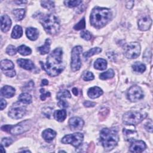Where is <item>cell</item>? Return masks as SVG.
Listing matches in <instances>:
<instances>
[{"instance_id":"6da1fadb","label":"cell","mask_w":153,"mask_h":153,"mask_svg":"<svg viewBox=\"0 0 153 153\" xmlns=\"http://www.w3.org/2000/svg\"><path fill=\"white\" fill-rule=\"evenodd\" d=\"M63 50L61 48H56L47 57L46 63L40 62L42 69L50 76L59 75L64 69L62 61Z\"/></svg>"},{"instance_id":"7a4b0ae2","label":"cell","mask_w":153,"mask_h":153,"mask_svg":"<svg viewBox=\"0 0 153 153\" xmlns=\"http://www.w3.org/2000/svg\"><path fill=\"white\" fill-rule=\"evenodd\" d=\"M112 13L106 8L96 7L92 10L90 15V23L96 28L105 26L111 19Z\"/></svg>"},{"instance_id":"3957f363","label":"cell","mask_w":153,"mask_h":153,"mask_svg":"<svg viewBox=\"0 0 153 153\" xmlns=\"http://www.w3.org/2000/svg\"><path fill=\"white\" fill-rule=\"evenodd\" d=\"M119 140L118 130L116 128H104L100 133V142L105 150L108 151L114 149Z\"/></svg>"},{"instance_id":"277c9868","label":"cell","mask_w":153,"mask_h":153,"mask_svg":"<svg viewBox=\"0 0 153 153\" xmlns=\"http://www.w3.org/2000/svg\"><path fill=\"white\" fill-rule=\"evenodd\" d=\"M39 22L46 32L50 35L56 34L60 29V22L58 18L53 14L43 15Z\"/></svg>"},{"instance_id":"5b68a950","label":"cell","mask_w":153,"mask_h":153,"mask_svg":"<svg viewBox=\"0 0 153 153\" xmlns=\"http://www.w3.org/2000/svg\"><path fill=\"white\" fill-rule=\"evenodd\" d=\"M146 116V113L138 111H128L123 115V121L126 125L134 126L142 122Z\"/></svg>"},{"instance_id":"8992f818","label":"cell","mask_w":153,"mask_h":153,"mask_svg":"<svg viewBox=\"0 0 153 153\" xmlns=\"http://www.w3.org/2000/svg\"><path fill=\"white\" fill-rule=\"evenodd\" d=\"M29 121H25L21 122L14 126L5 125L1 127V129L3 131H7L14 135H18L23 133L27 131L30 128Z\"/></svg>"},{"instance_id":"52a82bcc","label":"cell","mask_w":153,"mask_h":153,"mask_svg":"<svg viewBox=\"0 0 153 153\" xmlns=\"http://www.w3.org/2000/svg\"><path fill=\"white\" fill-rule=\"evenodd\" d=\"M82 51V47L78 45L74 47L71 52V67L72 71H78L81 67V61L80 59V54Z\"/></svg>"},{"instance_id":"ba28073f","label":"cell","mask_w":153,"mask_h":153,"mask_svg":"<svg viewBox=\"0 0 153 153\" xmlns=\"http://www.w3.org/2000/svg\"><path fill=\"white\" fill-rule=\"evenodd\" d=\"M140 53V45L137 42H131L127 44L124 48V54L128 59H135Z\"/></svg>"},{"instance_id":"9c48e42d","label":"cell","mask_w":153,"mask_h":153,"mask_svg":"<svg viewBox=\"0 0 153 153\" xmlns=\"http://www.w3.org/2000/svg\"><path fill=\"white\" fill-rule=\"evenodd\" d=\"M84 136L82 133H75L65 136L62 139V142L65 144H71L76 148L81 145Z\"/></svg>"},{"instance_id":"30bf717a","label":"cell","mask_w":153,"mask_h":153,"mask_svg":"<svg viewBox=\"0 0 153 153\" xmlns=\"http://www.w3.org/2000/svg\"><path fill=\"white\" fill-rule=\"evenodd\" d=\"M26 112V108L21 104L18 103H15L10 109L8 112V116L13 119L22 118L25 115Z\"/></svg>"},{"instance_id":"8fae6325","label":"cell","mask_w":153,"mask_h":153,"mask_svg":"<svg viewBox=\"0 0 153 153\" xmlns=\"http://www.w3.org/2000/svg\"><path fill=\"white\" fill-rule=\"evenodd\" d=\"M144 96L142 88L137 85L131 86L127 91V98L132 102H136L142 99Z\"/></svg>"},{"instance_id":"7c38bea8","label":"cell","mask_w":153,"mask_h":153,"mask_svg":"<svg viewBox=\"0 0 153 153\" xmlns=\"http://www.w3.org/2000/svg\"><path fill=\"white\" fill-rule=\"evenodd\" d=\"M14 65L12 61L10 60H2L1 62V69L3 73L7 76L13 77L16 73L14 69Z\"/></svg>"},{"instance_id":"4fadbf2b","label":"cell","mask_w":153,"mask_h":153,"mask_svg":"<svg viewBox=\"0 0 153 153\" xmlns=\"http://www.w3.org/2000/svg\"><path fill=\"white\" fill-rule=\"evenodd\" d=\"M84 124L83 120L78 117H74L70 118L69 121V127L72 131L80 130L82 128Z\"/></svg>"},{"instance_id":"5bb4252c","label":"cell","mask_w":153,"mask_h":153,"mask_svg":"<svg viewBox=\"0 0 153 153\" xmlns=\"http://www.w3.org/2000/svg\"><path fill=\"white\" fill-rule=\"evenodd\" d=\"M152 25V20L149 16H145L138 20V27L140 30L145 31L150 29Z\"/></svg>"},{"instance_id":"9a60e30c","label":"cell","mask_w":153,"mask_h":153,"mask_svg":"<svg viewBox=\"0 0 153 153\" xmlns=\"http://www.w3.org/2000/svg\"><path fill=\"white\" fill-rule=\"evenodd\" d=\"M146 144L143 141L134 140L132 142L129 148V151L131 152H142L146 149Z\"/></svg>"},{"instance_id":"2e32d148","label":"cell","mask_w":153,"mask_h":153,"mask_svg":"<svg viewBox=\"0 0 153 153\" xmlns=\"http://www.w3.org/2000/svg\"><path fill=\"white\" fill-rule=\"evenodd\" d=\"M1 27L3 32H7L10 30L11 26V20L10 17L4 14L1 17Z\"/></svg>"},{"instance_id":"e0dca14e","label":"cell","mask_w":153,"mask_h":153,"mask_svg":"<svg viewBox=\"0 0 153 153\" xmlns=\"http://www.w3.org/2000/svg\"><path fill=\"white\" fill-rule=\"evenodd\" d=\"M123 133L126 139L129 142H133L137 137V133L135 130H131L127 128H123Z\"/></svg>"},{"instance_id":"ac0fdd59","label":"cell","mask_w":153,"mask_h":153,"mask_svg":"<svg viewBox=\"0 0 153 153\" xmlns=\"http://www.w3.org/2000/svg\"><path fill=\"white\" fill-rule=\"evenodd\" d=\"M17 62L20 67L26 70H32L35 67L33 63L29 59H19L17 60Z\"/></svg>"},{"instance_id":"d6986e66","label":"cell","mask_w":153,"mask_h":153,"mask_svg":"<svg viewBox=\"0 0 153 153\" xmlns=\"http://www.w3.org/2000/svg\"><path fill=\"white\" fill-rule=\"evenodd\" d=\"M15 88L11 86L5 85L1 89V94L6 98H11L15 94Z\"/></svg>"},{"instance_id":"ffe728a7","label":"cell","mask_w":153,"mask_h":153,"mask_svg":"<svg viewBox=\"0 0 153 153\" xmlns=\"http://www.w3.org/2000/svg\"><path fill=\"white\" fill-rule=\"evenodd\" d=\"M103 90L99 87L94 86L88 89L87 95L91 99H96L102 95Z\"/></svg>"},{"instance_id":"44dd1931","label":"cell","mask_w":153,"mask_h":153,"mask_svg":"<svg viewBox=\"0 0 153 153\" xmlns=\"http://www.w3.org/2000/svg\"><path fill=\"white\" fill-rule=\"evenodd\" d=\"M42 136L47 142H50L56 136V132L51 128H48L43 131Z\"/></svg>"},{"instance_id":"7402d4cb","label":"cell","mask_w":153,"mask_h":153,"mask_svg":"<svg viewBox=\"0 0 153 153\" xmlns=\"http://www.w3.org/2000/svg\"><path fill=\"white\" fill-rule=\"evenodd\" d=\"M26 34L27 37L32 40L35 41L37 39L38 36H39V32L37 29L34 27H28L26 29Z\"/></svg>"},{"instance_id":"603a6c76","label":"cell","mask_w":153,"mask_h":153,"mask_svg":"<svg viewBox=\"0 0 153 153\" xmlns=\"http://www.w3.org/2000/svg\"><path fill=\"white\" fill-rule=\"evenodd\" d=\"M50 44H51L50 39L49 38L46 39L44 44L38 48V50L39 52V53L42 55H44L48 53L50 49Z\"/></svg>"},{"instance_id":"cb8c5ba5","label":"cell","mask_w":153,"mask_h":153,"mask_svg":"<svg viewBox=\"0 0 153 153\" xmlns=\"http://www.w3.org/2000/svg\"><path fill=\"white\" fill-rule=\"evenodd\" d=\"M54 117L57 121L62 122L66 117V111L65 109L57 110L54 113Z\"/></svg>"},{"instance_id":"d4e9b609","label":"cell","mask_w":153,"mask_h":153,"mask_svg":"<svg viewBox=\"0 0 153 153\" xmlns=\"http://www.w3.org/2000/svg\"><path fill=\"white\" fill-rule=\"evenodd\" d=\"M94 67L98 70H105L107 67V62L103 59H97L94 63Z\"/></svg>"},{"instance_id":"484cf974","label":"cell","mask_w":153,"mask_h":153,"mask_svg":"<svg viewBox=\"0 0 153 153\" xmlns=\"http://www.w3.org/2000/svg\"><path fill=\"white\" fill-rule=\"evenodd\" d=\"M13 14L16 21H20L22 20L25 16V10L23 8L14 10L13 11Z\"/></svg>"},{"instance_id":"4316f807","label":"cell","mask_w":153,"mask_h":153,"mask_svg":"<svg viewBox=\"0 0 153 153\" xmlns=\"http://www.w3.org/2000/svg\"><path fill=\"white\" fill-rule=\"evenodd\" d=\"M19 100L25 104H30L32 102V97L27 93H23L18 97Z\"/></svg>"},{"instance_id":"83f0119b","label":"cell","mask_w":153,"mask_h":153,"mask_svg":"<svg viewBox=\"0 0 153 153\" xmlns=\"http://www.w3.org/2000/svg\"><path fill=\"white\" fill-rule=\"evenodd\" d=\"M23 34V30L21 26L19 25H16L14 27L12 33H11V37L14 39H18L22 36Z\"/></svg>"},{"instance_id":"f1b7e54d","label":"cell","mask_w":153,"mask_h":153,"mask_svg":"<svg viewBox=\"0 0 153 153\" xmlns=\"http://www.w3.org/2000/svg\"><path fill=\"white\" fill-rule=\"evenodd\" d=\"M102 51V49L99 47H94L93 48H91L90 50H89L88 51H87V52H85L83 54V57L85 59H88L90 57L99 54V53H100Z\"/></svg>"},{"instance_id":"f546056e","label":"cell","mask_w":153,"mask_h":153,"mask_svg":"<svg viewBox=\"0 0 153 153\" xmlns=\"http://www.w3.org/2000/svg\"><path fill=\"white\" fill-rule=\"evenodd\" d=\"M132 69L136 72L143 73L146 70V66L143 63L139 62H136L133 64Z\"/></svg>"},{"instance_id":"4dcf8cb0","label":"cell","mask_w":153,"mask_h":153,"mask_svg":"<svg viewBox=\"0 0 153 153\" xmlns=\"http://www.w3.org/2000/svg\"><path fill=\"white\" fill-rule=\"evenodd\" d=\"M114 75H115V73H114V71H113V69H109L108 71H106V72L101 73L99 75V78H100V79H101L102 80H105V79H108L113 78Z\"/></svg>"},{"instance_id":"1f68e13d","label":"cell","mask_w":153,"mask_h":153,"mask_svg":"<svg viewBox=\"0 0 153 153\" xmlns=\"http://www.w3.org/2000/svg\"><path fill=\"white\" fill-rule=\"evenodd\" d=\"M17 51L22 56H28L32 53L31 49L25 45H22L19 46L17 48Z\"/></svg>"},{"instance_id":"d6a6232c","label":"cell","mask_w":153,"mask_h":153,"mask_svg":"<svg viewBox=\"0 0 153 153\" xmlns=\"http://www.w3.org/2000/svg\"><path fill=\"white\" fill-rule=\"evenodd\" d=\"M71 95L68 90H63L59 91L57 94V98L59 100H63L65 98H71Z\"/></svg>"},{"instance_id":"836d02e7","label":"cell","mask_w":153,"mask_h":153,"mask_svg":"<svg viewBox=\"0 0 153 153\" xmlns=\"http://www.w3.org/2000/svg\"><path fill=\"white\" fill-rule=\"evenodd\" d=\"M41 6L45 8L51 10L54 7V2L52 1H41Z\"/></svg>"},{"instance_id":"e575fe53","label":"cell","mask_w":153,"mask_h":153,"mask_svg":"<svg viewBox=\"0 0 153 153\" xmlns=\"http://www.w3.org/2000/svg\"><path fill=\"white\" fill-rule=\"evenodd\" d=\"M65 4L69 7H75L80 4L82 3V1L81 0H75V1H64Z\"/></svg>"},{"instance_id":"d590c367","label":"cell","mask_w":153,"mask_h":153,"mask_svg":"<svg viewBox=\"0 0 153 153\" xmlns=\"http://www.w3.org/2000/svg\"><path fill=\"white\" fill-rule=\"evenodd\" d=\"M82 79L84 81H91L94 78V75L93 74L92 72H90V71H85L82 74Z\"/></svg>"},{"instance_id":"8d00e7d4","label":"cell","mask_w":153,"mask_h":153,"mask_svg":"<svg viewBox=\"0 0 153 153\" xmlns=\"http://www.w3.org/2000/svg\"><path fill=\"white\" fill-rule=\"evenodd\" d=\"M85 27V22L84 18H82L77 24H76L74 26V29L75 30H79L84 29Z\"/></svg>"},{"instance_id":"74e56055","label":"cell","mask_w":153,"mask_h":153,"mask_svg":"<svg viewBox=\"0 0 153 153\" xmlns=\"http://www.w3.org/2000/svg\"><path fill=\"white\" fill-rule=\"evenodd\" d=\"M16 52H17L16 48L13 45H8L6 49V53L10 56L15 55L16 54Z\"/></svg>"},{"instance_id":"f35d334b","label":"cell","mask_w":153,"mask_h":153,"mask_svg":"<svg viewBox=\"0 0 153 153\" xmlns=\"http://www.w3.org/2000/svg\"><path fill=\"white\" fill-rule=\"evenodd\" d=\"M13 140L11 137H4L1 140V145L5 146H8L13 143Z\"/></svg>"},{"instance_id":"ab89813d","label":"cell","mask_w":153,"mask_h":153,"mask_svg":"<svg viewBox=\"0 0 153 153\" xmlns=\"http://www.w3.org/2000/svg\"><path fill=\"white\" fill-rule=\"evenodd\" d=\"M82 38H83L85 40H87V41H88L90 39H91V33H90V32L87 31V30H85V31H82L81 32V34H80Z\"/></svg>"},{"instance_id":"60d3db41","label":"cell","mask_w":153,"mask_h":153,"mask_svg":"<svg viewBox=\"0 0 153 153\" xmlns=\"http://www.w3.org/2000/svg\"><path fill=\"white\" fill-rule=\"evenodd\" d=\"M145 129L150 132L152 133V121L151 120H149L148 121H147L145 124Z\"/></svg>"},{"instance_id":"b9f144b4","label":"cell","mask_w":153,"mask_h":153,"mask_svg":"<svg viewBox=\"0 0 153 153\" xmlns=\"http://www.w3.org/2000/svg\"><path fill=\"white\" fill-rule=\"evenodd\" d=\"M149 58L150 59H151V51L147 49L145 51V53H144V54L143 55V59L148 63L149 62V61H148V59Z\"/></svg>"},{"instance_id":"7bdbcfd3","label":"cell","mask_w":153,"mask_h":153,"mask_svg":"<svg viewBox=\"0 0 153 153\" xmlns=\"http://www.w3.org/2000/svg\"><path fill=\"white\" fill-rule=\"evenodd\" d=\"M58 106L62 108H66L68 106V103L65 100H59L57 103Z\"/></svg>"},{"instance_id":"ee69618b","label":"cell","mask_w":153,"mask_h":153,"mask_svg":"<svg viewBox=\"0 0 153 153\" xmlns=\"http://www.w3.org/2000/svg\"><path fill=\"white\" fill-rule=\"evenodd\" d=\"M83 104L85 107H93L96 105V103L94 102H93L91 101H88V100L84 102Z\"/></svg>"},{"instance_id":"f6af8a7d","label":"cell","mask_w":153,"mask_h":153,"mask_svg":"<svg viewBox=\"0 0 153 153\" xmlns=\"http://www.w3.org/2000/svg\"><path fill=\"white\" fill-rule=\"evenodd\" d=\"M51 95L50 92H46V93H43L41 96H40V98L42 100H45V99L48 97H50Z\"/></svg>"},{"instance_id":"bcb514c9","label":"cell","mask_w":153,"mask_h":153,"mask_svg":"<svg viewBox=\"0 0 153 153\" xmlns=\"http://www.w3.org/2000/svg\"><path fill=\"white\" fill-rule=\"evenodd\" d=\"M6 105H7L6 101L3 99H1V103H0L1 110H3L6 107Z\"/></svg>"},{"instance_id":"7dc6e473","label":"cell","mask_w":153,"mask_h":153,"mask_svg":"<svg viewBox=\"0 0 153 153\" xmlns=\"http://www.w3.org/2000/svg\"><path fill=\"white\" fill-rule=\"evenodd\" d=\"M134 1H127V3H126V7L128 8V9H131L133 5H134Z\"/></svg>"},{"instance_id":"c3c4849f","label":"cell","mask_w":153,"mask_h":153,"mask_svg":"<svg viewBox=\"0 0 153 153\" xmlns=\"http://www.w3.org/2000/svg\"><path fill=\"white\" fill-rule=\"evenodd\" d=\"M72 93L75 96H77L78 94V90L76 88H74L72 89Z\"/></svg>"},{"instance_id":"681fc988","label":"cell","mask_w":153,"mask_h":153,"mask_svg":"<svg viewBox=\"0 0 153 153\" xmlns=\"http://www.w3.org/2000/svg\"><path fill=\"white\" fill-rule=\"evenodd\" d=\"M48 80H47V79H43V80L42 81V85H48Z\"/></svg>"},{"instance_id":"f907efd6","label":"cell","mask_w":153,"mask_h":153,"mask_svg":"<svg viewBox=\"0 0 153 153\" xmlns=\"http://www.w3.org/2000/svg\"><path fill=\"white\" fill-rule=\"evenodd\" d=\"M16 3L18 4H24V3H26L27 1H15Z\"/></svg>"},{"instance_id":"816d5d0a","label":"cell","mask_w":153,"mask_h":153,"mask_svg":"<svg viewBox=\"0 0 153 153\" xmlns=\"http://www.w3.org/2000/svg\"><path fill=\"white\" fill-rule=\"evenodd\" d=\"M4 146L3 145H1V152H3V153L5 152V151L4 150Z\"/></svg>"}]
</instances>
